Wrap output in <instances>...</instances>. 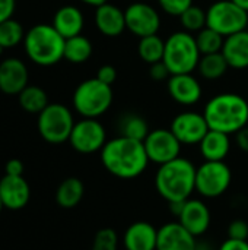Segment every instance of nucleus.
Listing matches in <instances>:
<instances>
[{
    "label": "nucleus",
    "mask_w": 248,
    "mask_h": 250,
    "mask_svg": "<svg viewBox=\"0 0 248 250\" xmlns=\"http://www.w3.org/2000/svg\"><path fill=\"white\" fill-rule=\"evenodd\" d=\"M101 163L110 174L123 180H132L143 174L151 161L142 141L118 135L107 141L101 149Z\"/></svg>",
    "instance_id": "f257e3e1"
},
{
    "label": "nucleus",
    "mask_w": 248,
    "mask_h": 250,
    "mask_svg": "<svg viewBox=\"0 0 248 250\" xmlns=\"http://www.w3.org/2000/svg\"><path fill=\"white\" fill-rule=\"evenodd\" d=\"M196 170L197 167L183 157L159 166L155 176L156 192L168 204L190 199L196 190Z\"/></svg>",
    "instance_id": "f03ea898"
},
{
    "label": "nucleus",
    "mask_w": 248,
    "mask_h": 250,
    "mask_svg": "<svg viewBox=\"0 0 248 250\" xmlns=\"http://www.w3.org/2000/svg\"><path fill=\"white\" fill-rule=\"evenodd\" d=\"M203 114L209 129L232 135L248 125V101L235 92L218 94L209 100Z\"/></svg>",
    "instance_id": "7ed1b4c3"
},
{
    "label": "nucleus",
    "mask_w": 248,
    "mask_h": 250,
    "mask_svg": "<svg viewBox=\"0 0 248 250\" xmlns=\"http://www.w3.org/2000/svg\"><path fill=\"white\" fill-rule=\"evenodd\" d=\"M64 42L66 40L48 23L32 26L23 38L26 56L39 66H53L64 59Z\"/></svg>",
    "instance_id": "20e7f679"
},
{
    "label": "nucleus",
    "mask_w": 248,
    "mask_h": 250,
    "mask_svg": "<svg viewBox=\"0 0 248 250\" xmlns=\"http://www.w3.org/2000/svg\"><path fill=\"white\" fill-rule=\"evenodd\" d=\"M200 51L193 37L187 31H177L165 41V51L162 62L167 64L171 75L191 73L197 69L200 62Z\"/></svg>",
    "instance_id": "39448f33"
},
{
    "label": "nucleus",
    "mask_w": 248,
    "mask_h": 250,
    "mask_svg": "<svg viewBox=\"0 0 248 250\" xmlns=\"http://www.w3.org/2000/svg\"><path fill=\"white\" fill-rule=\"evenodd\" d=\"M113 104V89L96 78L77 85L73 94V107L85 119H96L108 111Z\"/></svg>",
    "instance_id": "423d86ee"
},
{
    "label": "nucleus",
    "mask_w": 248,
    "mask_h": 250,
    "mask_svg": "<svg viewBox=\"0 0 248 250\" xmlns=\"http://www.w3.org/2000/svg\"><path fill=\"white\" fill-rule=\"evenodd\" d=\"M37 126L41 138L45 142L58 145L69 141L75 126V120L72 111L66 105L54 103L48 104L38 114Z\"/></svg>",
    "instance_id": "0eeeda50"
},
{
    "label": "nucleus",
    "mask_w": 248,
    "mask_h": 250,
    "mask_svg": "<svg viewBox=\"0 0 248 250\" xmlns=\"http://www.w3.org/2000/svg\"><path fill=\"white\" fill-rule=\"evenodd\" d=\"M248 12L232 0H218L206 10V26L219 32L225 38L247 29Z\"/></svg>",
    "instance_id": "6e6552de"
},
{
    "label": "nucleus",
    "mask_w": 248,
    "mask_h": 250,
    "mask_svg": "<svg viewBox=\"0 0 248 250\" xmlns=\"http://www.w3.org/2000/svg\"><path fill=\"white\" fill-rule=\"evenodd\" d=\"M232 182V171L225 161H205L196 170V192L203 198L222 196Z\"/></svg>",
    "instance_id": "1a4fd4ad"
},
{
    "label": "nucleus",
    "mask_w": 248,
    "mask_h": 250,
    "mask_svg": "<svg viewBox=\"0 0 248 250\" xmlns=\"http://www.w3.org/2000/svg\"><path fill=\"white\" fill-rule=\"evenodd\" d=\"M69 142L72 148L80 154H94L107 144V132L96 119H82L75 123Z\"/></svg>",
    "instance_id": "9d476101"
},
{
    "label": "nucleus",
    "mask_w": 248,
    "mask_h": 250,
    "mask_svg": "<svg viewBox=\"0 0 248 250\" xmlns=\"http://www.w3.org/2000/svg\"><path fill=\"white\" fill-rule=\"evenodd\" d=\"M143 145L149 161L158 166L178 158L181 152V142L175 138L171 129L151 130L145 138Z\"/></svg>",
    "instance_id": "9b49d317"
},
{
    "label": "nucleus",
    "mask_w": 248,
    "mask_h": 250,
    "mask_svg": "<svg viewBox=\"0 0 248 250\" xmlns=\"http://www.w3.org/2000/svg\"><path fill=\"white\" fill-rule=\"evenodd\" d=\"M124 18L126 29L139 38L156 34L161 26V16L158 10L143 1H136L127 6Z\"/></svg>",
    "instance_id": "f8f14e48"
},
{
    "label": "nucleus",
    "mask_w": 248,
    "mask_h": 250,
    "mask_svg": "<svg viewBox=\"0 0 248 250\" xmlns=\"http://www.w3.org/2000/svg\"><path fill=\"white\" fill-rule=\"evenodd\" d=\"M171 132L181 142V145H199L205 135L210 130L205 114L196 111H184L171 122Z\"/></svg>",
    "instance_id": "ddd939ff"
},
{
    "label": "nucleus",
    "mask_w": 248,
    "mask_h": 250,
    "mask_svg": "<svg viewBox=\"0 0 248 250\" xmlns=\"http://www.w3.org/2000/svg\"><path fill=\"white\" fill-rule=\"evenodd\" d=\"M210 211L200 199H187L178 215V223L187 229L194 237L203 236L210 227Z\"/></svg>",
    "instance_id": "4468645a"
},
{
    "label": "nucleus",
    "mask_w": 248,
    "mask_h": 250,
    "mask_svg": "<svg viewBox=\"0 0 248 250\" xmlns=\"http://www.w3.org/2000/svg\"><path fill=\"white\" fill-rule=\"evenodd\" d=\"M156 250H197V242L178 221H172L158 229Z\"/></svg>",
    "instance_id": "2eb2a0df"
},
{
    "label": "nucleus",
    "mask_w": 248,
    "mask_h": 250,
    "mask_svg": "<svg viewBox=\"0 0 248 250\" xmlns=\"http://www.w3.org/2000/svg\"><path fill=\"white\" fill-rule=\"evenodd\" d=\"M28 69L19 59H6L0 63V91L6 95H19L28 86Z\"/></svg>",
    "instance_id": "dca6fc26"
},
{
    "label": "nucleus",
    "mask_w": 248,
    "mask_h": 250,
    "mask_svg": "<svg viewBox=\"0 0 248 250\" xmlns=\"http://www.w3.org/2000/svg\"><path fill=\"white\" fill-rule=\"evenodd\" d=\"M0 198L3 207L12 211L22 209L31 198V189L23 176H7L0 180Z\"/></svg>",
    "instance_id": "f3484780"
},
{
    "label": "nucleus",
    "mask_w": 248,
    "mask_h": 250,
    "mask_svg": "<svg viewBox=\"0 0 248 250\" xmlns=\"http://www.w3.org/2000/svg\"><path fill=\"white\" fill-rule=\"evenodd\" d=\"M167 86L171 98L178 104L193 105L202 98L200 82L191 73L171 75Z\"/></svg>",
    "instance_id": "a211bd4d"
},
{
    "label": "nucleus",
    "mask_w": 248,
    "mask_h": 250,
    "mask_svg": "<svg viewBox=\"0 0 248 250\" xmlns=\"http://www.w3.org/2000/svg\"><path fill=\"white\" fill-rule=\"evenodd\" d=\"M158 229L146 221L130 224L123 234V246L126 250H156Z\"/></svg>",
    "instance_id": "6ab92c4d"
},
{
    "label": "nucleus",
    "mask_w": 248,
    "mask_h": 250,
    "mask_svg": "<svg viewBox=\"0 0 248 250\" xmlns=\"http://www.w3.org/2000/svg\"><path fill=\"white\" fill-rule=\"evenodd\" d=\"M95 25L98 31L110 38L118 37L126 29L124 10L111 3H104L96 7L95 12Z\"/></svg>",
    "instance_id": "aec40b11"
},
{
    "label": "nucleus",
    "mask_w": 248,
    "mask_h": 250,
    "mask_svg": "<svg viewBox=\"0 0 248 250\" xmlns=\"http://www.w3.org/2000/svg\"><path fill=\"white\" fill-rule=\"evenodd\" d=\"M83 23H85V19H83L80 9L69 4V6L60 7L56 12L51 25L64 40H67V38L80 35L83 29Z\"/></svg>",
    "instance_id": "412c9836"
},
{
    "label": "nucleus",
    "mask_w": 248,
    "mask_h": 250,
    "mask_svg": "<svg viewBox=\"0 0 248 250\" xmlns=\"http://www.w3.org/2000/svg\"><path fill=\"white\" fill-rule=\"evenodd\" d=\"M222 54L229 67L246 69L248 67V31H240L225 38Z\"/></svg>",
    "instance_id": "4be33fe9"
},
{
    "label": "nucleus",
    "mask_w": 248,
    "mask_h": 250,
    "mask_svg": "<svg viewBox=\"0 0 248 250\" xmlns=\"http://www.w3.org/2000/svg\"><path fill=\"white\" fill-rule=\"evenodd\" d=\"M205 161H224L231 149L229 135L218 130H209L199 144Z\"/></svg>",
    "instance_id": "5701e85b"
},
{
    "label": "nucleus",
    "mask_w": 248,
    "mask_h": 250,
    "mask_svg": "<svg viewBox=\"0 0 248 250\" xmlns=\"http://www.w3.org/2000/svg\"><path fill=\"white\" fill-rule=\"evenodd\" d=\"M85 195V186L80 179L77 177H67L64 179L56 192L57 204L64 209H72L80 204Z\"/></svg>",
    "instance_id": "b1692460"
},
{
    "label": "nucleus",
    "mask_w": 248,
    "mask_h": 250,
    "mask_svg": "<svg viewBox=\"0 0 248 250\" xmlns=\"http://www.w3.org/2000/svg\"><path fill=\"white\" fill-rule=\"evenodd\" d=\"M91 56H92V44L82 34L66 40L64 59L67 62L79 64V63H85Z\"/></svg>",
    "instance_id": "393cba45"
},
{
    "label": "nucleus",
    "mask_w": 248,
    "mask_h": 250,
    "mask_svg": "<svg viewBox=\"0 0 248 250\" xmlns=\"http://www.w3.org/2000/svg\"><path fill=\"white\" fill-rule=\"evenodd\" d=\"M164 51H165V41L156 34L148 35L139 40V44H137L139 57L149 64L162 62Z\"/></svg>",
    "instance_id": "a878e982"
},
{
    "label": "nucleus",
    "mask_w": 248,
    "mask_h": 250,
    "mask_svg": "<svg viewBox=\"0 0 248 250\" xmlns=\"http://www.w3.org/2000/svg\"><path fill=\"white\" fill-rule=\"evenodd\" d=\"M229 64L227 62V59L224 57L222 51L221 53H212V54H205L200 57L199 62V72L205 79L213 81V79H219L221 76H224L228 70Z\"/></svg>",
    "instance_id": "bb28decb"
},
{
    "label": "nucleus",
    "mask_w": 248,
    "mask_h": 250,
    "mask_svg": "<svg viewBox=\"0 0 248 250\" xmlns=\"http://www.w3.org/2000/svg\"><path fill=\"white\" fill-rule=\"evenodd\" d=\"M18 97H19L20 107L25 111L32 113V114H39L50 104L45 91L35 85H31V86L28 85L25 89H22V92Z\"/></svg>",
    "instance_id": "cd10ccee"
},
{
    "label": "nucleus",
    "mask_w": 248,
    "mask_h": 250,
    "mask_svg": "<svg viewBox=\"0 0 248 250\" xmlns=\"http://www.w3.org/2000/svg\"><path fill=\"white\" fill-rule=\"evenodd\" d=\"M118 129H120V136H126V138L142 141V142L145 141V138L151 132L146 120L137 114L124 116L118 123Z\"/></svg>",
    "instance_id": "c85d7f7f"
},
{
    "label": "nucleus",
    "mask_w": 248,
    "mask_h": 250,
    "mask_svg": "<svg viewBox=\"0 0 248 250\" xmlns=\"http://www.w3.org/2000/svg\"><path fill=\"white\" fill-rule=\"evenodd\" d=\"M224 41H225V37L221 35L219 32L213 31L209 26L199 31L196 35V42H197V47H199V51L202 56L212 54V53H221L222 47H224Z\"/></svg>",
    "instance_id": "c756f323"
},
{
    "label": "nucleus",
    "mask_w": 248,
    "mask_h": 250,
    "mask_svg": "<svg viewBox=\"0 0 248 250\" xmlns=\"http://www.w3.org/2000/svg\"><path fill=\"white\" fill-rule=\"evenodd\" d=\"M23 38L25 34L20 22L10 18L0 23V47H3L4 50L18 45Z\"/></svg>",
    "instance_id": "7c9ffc66"
},
{
    "label": "nucleus",
    "mask_w": 248,
    "mask_h": 250,
    "mask_svg": "<svg viewBox=\"0 0 248 250\" xmlns=\"http://www.w3.org/2000/svg\"><path fill=\"white\" fill-rule=\"evenodd\" d=\"M181 25L187 32H199L206 28V10L191 4L181 16Z\"/></svg>",
    "instance_id": "2f4dec72"
},
{
    "label": "nucleus",
    "mask_w": 248,
    "mask_h": 250,
    "mask_svg": "<svg viewBox=\"0 0 248 250\" xmlns=\"http://www.w3.org/2000/svg\"><path fill=\"white\" fill-rule=\"evenodd\" d=\"M91 250H118V234L114 229H101L95 233Z\"/></svg>",
    "instance_id": "473e14b6"
},
{
    "label": "nucleus",
    "mask_w": 248,
    "mask_h": 250,
    "mask_svg": "<svg viewBox=\"0 0 248 250\" xmlns=\"http://www.w3.org/2000/svg\"><path fill=\"white\" fill-rule=\"evenodd\" d=\"M161 9L171 16H181L191 4L193 0H158Z\"/></svg>",
    "instance_id": "72a5a7b5"
},
{
    "label": "nucleus",
    "mask_w": 248,
    "mask_h": 250,
    "mask_svg": "<svg viewBox=\"0 0 248 250\" xmlns=\"http://www.w3.org/2000/svg\"><path fill=\"white\" fill-rule=\"evenodd\" d=\"M228 239L248 240V223L244 220H234L228 227Z\"/></svg>",
    "instance_id": "f704fd0d"
},
{
    "label": "nucleus",
    "mask_w": 248,
    "mask_h": 250,
    "mask_svg": "<svg viewBox=\"0 0 248 250\" xmlns=\"http://www.w3.org/2000/svg\"><path fill=\"white\" fill-rule=\"evenodd\" d=\"M96 79H99L101 82L107 83V85H113L117 79V70L114 66L111 64H104L98 69V73H96Z\"/></svg>",
    "instance_id": "c9c22d12"
},
{
    "label": "nucleus",
    "mask_w": 248,
    "mask_h": 250,
    "mask_svg": "<svg viewBox=\"0 0 248 250\" xmlns=\"http://www.w3.org/2000/svg\"><path fill=\"white\" fill-rule=\"evenodd\" d=\"M149 76L153 79V81H165V79H170L171 73L167 67V64L164 62H158V63H153L151 64V69H149Z\"/></svg>",
    "instance_id": "e433bc0d"
},
{
    "label": "nucleus",
    "mask_w": 248,
    "mask_h": 250,
    "mask_svg": "<svg viewBox=\"0 0 248 250\" xmlns=\"http://www.w3.org/2000/svg\"><path fill=\"white\" fill-rule=\"evenodd\" d=\"M15 12V0H0V23L10 19Z\"/></svg>",
    "instance_id": "4c0bfd02"
},
{
    "label": "nucleus",
    "mask_w": 248,
    "mask_h": 250,
    "mask_svg": "<svg viewBox=\"0 0 248 250\" xmlns=\"http://www.w3.org/2000/svg\"><path fill=\"white\" fill-rule=\"evenodd\" d=\"M4 171L7 176H22L23 173V164L20 160H16V158H12L6 163V167H4Z\"/></svg>",
    "instance_id": "58836bf2"
},
{
    "label": "nucleus",
    "mask_w": 248,
    "mask_h": 250,
    "mask_svg": "<svg viewBox=\"0 0 248 250\" xmlns=\"http://www.w3.org/2000/svg\"><path fill=\"white\" fill-rule=\"evenodd\" d=\"M218 250H248L247 240H234V239H227Z\"/></svg>",
    "instance_id": "ea45409f"
},
{
    "label": "nucleus",
    "mask_w": 248,
    "mask_h": 250,
    "mask_svg": "<svg viewBox=\"0 0 248 250\" xmlns=\"http://www.w3.org/2000/svg\"><path fill=\"white\" fill-rule=\"evenodd\" d=\"M235 136H237V145H238V148L248 154V125L246 127H243L241 130H238L235 133Z\"/></svg>",
    "instance_id": "a19ab883"
},
{
    "label": "nucleus",
    "mask_w": 248,
    "mask_h": 250,
    "mask_svg": "<svg viewBox=\"0 0 248 250\" xmlns=\"http://www.w3.org/2000/svg\"><path fill=\"white\" fill-rule=\"evenodd\" d=\"M82 1L89 4V6H95V7H98V6H101L104 3H108V0H82Z\"/></svg>",
    "instance_id": "79ce46f5"
},
{
    "label": "nucleus",
    "mask_w": 248,
    "mask_h": 250,
    "mask_svg": "<svg viewBox=\"0 0 248 250\" xmlns=\"http://www.w3.org/2000/svg\"><path fill=\"white\" fill-rule=\"evenodd\" d=\"M237 6H240L241 9H244L246 12H248V0H232Z\"/></svg>",
    "instance_id": "37998d69"
},
{
    "label": "nucleus",
    "mask_w": 248,
    "mask_h": 250,
    "mask_svg": "<svg viewBox=\"0 0 248 250\" xmlns=\"http://www.w3.org/2000/svg\"><path fill=\"white\" fill-rule=\"evenodd\" d=\"M3 208H4V207H3V202H1V198H0V212H1Z\"/></svg>",
    "instance_id": "c03bdc74"
}]
</instances>
